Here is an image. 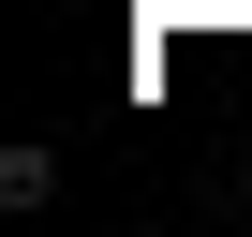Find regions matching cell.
<instances>
[{"label":"cell","instance_id":"cell-2","mask_svg":"<svg viewBox=\"0 0 252 237\" xmlns=\"http://www.w3.org/2000/svg\"><path fill=\"white\" fill-rule=\"evenodd\" d=\"M237 178H252V163H237Z\"/></svg>","mask_w":252,"mask_h":237},{"label":"cell","instance_id":"cell-1","mask_svg":"<svg viewBox=\"0 0 252 237\" xmlns=\"http://www.w3.org/2000/svg\"><path fill=\"white\" fill-rule=\"evenodd\" d=\"M45 193H60V148L15 134V148H0V207H45Z\"/></svg>","mask_w":252,"mask_h":237}]
</instances>
